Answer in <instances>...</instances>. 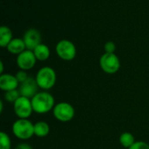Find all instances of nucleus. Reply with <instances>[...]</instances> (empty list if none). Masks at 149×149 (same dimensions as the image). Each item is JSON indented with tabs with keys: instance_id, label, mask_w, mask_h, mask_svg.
<instances>
[{
	"instance_id": "nucleus-3",
	"label": "nucleus",
	"mask_w": 149,
	"mask_h": 149,
	"mask_svg": "<svg viewBox=\"0 0 149 149\" xmlns=\"http://www.w3.org/2000/svg\"><path fill=\"white\" fill-rule=\"evenodd\" d=\"M12 133L19 140L26 141L34 135V124L28 119H18L12 125Z\"/></svg>"
},
{
	"instance_id": "nucleus-17",
	"label": "nucleus",
	"mask_w": 149,
	"mask_h": 149,
	"mask_svg": "<svg viewBox=\"0 0 149 149\" xmlns=\"http://www.w3.org/2000/svg\"><path fill=\"white\" fill-rule=\"evenodd\" d=\"M11 148V141L9 135L4 133H0V149H10Z\"/></svg>"
},
{
	"instance_id": "nucleus-1",
	"label": "nucleus",
	"mask_w": 149,
	"mask_h": 149,
	"mask_svg": "<svg viewBox=\"0 0 149 149\" xmlns=\"http://www.w3.org/2000/svg\"><path fill=\"white\" fill-rule=\"evenodd\" d=\"M31 100L33 112L38 114H44L53 110L55 100L53 96L47 92H38Z\"/></svg>"
},
{
	"instance_id": "nucleus-18",
	"label": "nucleus",
	"mask_w": 149,
	"mask_h": 149,
	"mask_svg": "<svg viewBox=\"0 0 149 149\" xmlns=\"http://www.w3.org/2000/svg\"><path fill=\"white\" fill-rule=\"evenodd\" d=\"M20 93L18 91V89L16 90H11V91H8L5 92L4 93V100L10 103H14L19 97H20Z\"/></svg>"
},
{
	"instance_id": "nucleus-14",
	"label": "nucleus",
	"mask_w": 149,
	"mask_h": 149,
	"mask_svg": "<svg viewBox=\"0 0 149 149\" xmlns=\"http://www.w3.org/2000/svg\"><path fill=\"white\" fill-rule=\"evenodd\" d=\"M50 133V126L45 121H38L34 124V135L38 138L46 137Z\"/></svg>"
},
{
	"instance_id": "nucleus-10",
	"label": "nucleus",
	"mask_w": 149,
	"mask_h": 149,
	"mask_svg": "<svg viewBox=\"0 0 149 149\" xmlns=\"http://www.w3.org/2000/svg\"><path fill=\"white\" fill-rule=\"evenodd\" d=\"M23 39L26 49L33 51L38 45L41 44V34L38 30L31 28L24 32Z\"/></svg>"
},
{
	"instance_id": "nucleus-23",
	"label": "nucleus",
	"mask_w": 149,
	"mask_h": 149,
	"mask_svg": "<svg viewBox=\"0 0 149 149\" xmlns=\"http://www.w3.org/2000/svg\"><path fill=\"white\" fill-rule=\"evenodd\" d=\"M0 73L1 74L3 73V61H0Z\"/></svg>"
},
{
	"instance_id": "nucleus-21",
	"label": "nucleus",
	"mask_w": 149,
	"mask_h": 149,
	"mask_svg": "<svg viewBox=\"0 0 149 149\" xmlns=\"http://www.w3.org/2000/svg\"><path fill=\"white\" fill-rule=\"evenodd\" d=\"M128 149H149V144L145 141H135Z\"/></svg>"
},
{
	"instance_id": "nucleus-19",
	"label": "nucleus",
	"mask_w": 149,
	"mask_h": 149,
	"mask_svg": "<svg viewBox=\"0 0 149 149\" xmlns=\"http://www.w3.org/2000/svg\"><path fill=\"white\" fill-rule=\"evenodd\" d=\"M15 76H16L17 79L18 80L19 85H20L21 83L24 82V81L29 78V76H28V74H27V72H26V71H24V70H19V71L17 72V74H16Z\"/></svg>"
},
{
	"instance_id": "nucleus-8",
	"label": "nucleus",
	"mask_w": 149,
	"mask_h": 149,
	"mask_svg": "<svg viewBox=\"0 0 149 149\" xmlns=\"http://www.w3.org/2000/svg\"><path fill=\"white\" fill-rule=\"evenodd\" d=\"M37 58L34 55L33 51L25 50L17 57V65L20 70L28 71L34 67L36 65Z\"/></svg>"
},
{
	"instance_id": "nucleus-15",
	"label": "nucleus",
	"mask_w": 149,
	"mask_h": 149,
	"mask_svg": "<svg viewBox=\"0 0 149 149\" xmlns=\"http://www.w3.org/2000/svg\"><path fill=\"white\" fill-rule=\"evenodd\" d=\"M13 39L12 31L8 26H1L0 27V46L7 47L9 43Z\"/></svg>"
},
{
	"instance_id": "nucleus-7",
	"label": "nucleus",
	"mask_w": 149,
	"mask_h": 149,
	"mask_svg": "<svg viewBox=\"0 0 149 149\" xmlns=\"http://www.w3.org/2000/svg\"><path fill=\"white\" fill-rule=\"evenodd\" d=\"M13 109L18 119H28L33 112L31 100L24 96H20L13 103Z\"/></svg>"
},
{
	"instance_id": "nucleus-22",
	"label": "nucleus",
	"mask_w": 149,
	"mask_h": 149,
	"mask_svg": "<svg viewBox=\"0 0 149 149\" xmlns=\"http://www.w3.org/2000/svg\"><path fill=\"white\" fill-rule=\"evenodd\" d=\"M15 149H33L31 148V145H29L28 143H20V144H18L17 147H16V148Z\"/></svg>"
},
{
	"instance_id": "nucleus-24",
	"label": "nucleus",
	"mask_w": 149,
	"mask_h": 149,
	"mask_svg": "<svg viewBox=\"0 0 149 149\" xmlns=\"http://www.w3.org/2000/svg\"><path fill=\"white\" fill-rule=\"evenodd\" d=\"M3 101H0V112H1V113H3Z\"/></svg>"
},
{
	"instance_id": "nucleus-11",
	"label": "nucleus",
	"mask_w": 149,
	"mask_h": 149,
	"mask_svg": "<svg viewBox=\"0 0 149 149\" xmlns=\"http://www.w3.org/2000/svg\"><path fill=\"white\" fill-rule=\"evenodd\" d=\"M19 87V82L16 76L10 73H3L0 76V89L8 92L16 90Z\"/></svg>"
},
{
	"instance_id": "nucleus-9",
	"label": "nucleus",
	"mask_w": 149,
	"mask_h": 149,
	"mask_svg": "<svg viewBox=\"0 0 149 149\" xmlns=\"http://www.w3.org/2000/svg\"><path fill=\"white\" fill-rule=\"evenodd\" d=\"M38 86L37 84V81L35 79L29 77L24 82L21 83L18 87V91L20 93L21 96L31 99L33 98L38 92Z\"/></svg>"
},
{
	"instance_id": "nucleus-2",
	"label": "nucleus",
	"mask_w": 149,
	"mask_h": 149,
	"mask_svg": "<svg viewBox=\"0 0 149 149\" xmlns=\"http://www.w3.org/2000/svg\"><path fill=\"white\" fill-rule=\"evenodd\" d=\"M35 79L39 88L43 90H50L56 84L57 75L52 67L45 66L38 70Z\"/></svg>"
},
{
	"instance_id": "nucleus-12",
	"label": "nucleus",
	"mask_w": 149,
	"mask_h": 149,
	"mask_svg": "<svg viewBox=\"0 0 149 149\" xmlns=\"http://www.w3.org/2000/svg\"><path fill=\"white\" fill-rule=\"evenodd\" d=\"M6 48L10 53L15 54V55H18L26 50V46H25V44L24 42V39H21L18 38H13L9 43V45H7Z\"/></svg>"
},
{
	"instance_id": "nucleus-4",
	"label": "nucleus",
	"mask_w": 149,
	"mask_h": 149,
	"mask_svg": "<svg viewBox=\"0 0 149 149\" xmlns=\"http://www.w3.org/2000/svg\"><path fill=\"white\" fill-rule=\"evenodd\" d=\"M100 65L107 74H114L120 68V61L115 53H104L100 58Z\"/></svg>"
},
{
	"instance_id": "nucleus-5",
	"label": "nucleus",
	"mask_w": 149,
	"mask_h": 149,
	"mask_svg": "<svg viewBox=\"0 0 149 149\" xmlns=\"http://www.w3.org/2000/svg\"><path fill=\"white\" fill-rule=\"evenodd\" d=\"M52 113L56 120L61 122L71 121L75 115L74 107L67 102H59L56 104Z\"/></svg>"
},
{
	"instance_id": "nucleus-20",
	"label": "nucleus",
	"mask_w": 149,
	"mask_h": 149,
	"mask_svg": "<svg viewBox=\"0 0 149 149\" xmlns=\"http://www.w3.org/2000/svg\"><path fill=\"white\" fill-rule=\"evenodd\" d=\"M104 49H105L106 53H114L116 50V45L113 41H108L105 44Z\"/></svg>"
},
{
	"instance_id": "nucleus-6",
	"label": "nucleus",
	"mask_w": 149,
	"mask_h": 149,
	"mask_svg": "<svg viewBox=\"0 0 149 149\" xmlns=\"http://www.w3.org/2000/svg\"><path fill=\"white\" fill-rule=\"evenodd\" d=\"M56 52L61 59L65 61H71L76 57L77 50L72 41L67 39H62L58 41L56 45Z\"/></svg>"
},
{
	"instance_id": "nucleus-16",
	"label": "nucleus",
	"mask_w": 149,
	"mask_h": 149,
	"mask_svg": "<svg viewBox=\"0 0 149 149\" xmlns=\"http://www.w3.org/2000/svg\"><path fill=\"white\" fill-rule=\"evenodd\" d=\"M120 143L121 144V146L125 148H129L134 142V136L133 134L129 133V132H124L120 134Z\"/></svg>"
},
{
	"instance_id": "nucleus-13",
	"label": "nucleus",
	"mask_w": 149,
	"mask_h": 149,
	"mask_svg": "<svg viewBox=\"0 0 149 149\" xmlns=\"http://www.w3.org/2000/svg\"><path fill=\"white\" fill-rule=\"evenodd\" d=\"M33 52H34V55H35L37 60H39V61L47 60L50 57V54H51L49 47L46 45L42 44V43L40 45H38L33 50Z\"/></svg>"
}]
</instances>
